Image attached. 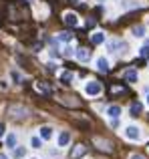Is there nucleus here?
Here are the masks:
<instances>
[{
	"mask_svg": "<svg viewBox=\"0 0 149 159\" xmlns=\"http://www.w3.org/2000/svg\"><path fill=\"white\" fill-rule=\"evenodd\" d=\"M87 153V149H85V145H77V147L73 149V153H71V157L73 159H77V157H81V155H85Z\"/></svg>",
	"mask_w": 149,
	"mask_h": 159,
	"instance_id": "obj_11",
	"label": "nucleus"
},
{
	"mask_svg": "<svg viewBox=\"0 0 149 159\" xmlns=\"http://www.w3.org/2000/svg\"><path fill=\"white\" fill-rule=\"evenodd\" d=\"M133 34L135 36H143V34H145V26H135L133 28Z\"/></svg>",
	"mask_w": 149,
	"mask_h": 159,
	"instance_id": "obj_19",
	"label": "nucleus"
},
{
	"mask_svg": "<svg viewBox=\"0 0 149 159\" xmlns=\"http://www.w3.org/2000/svg\"><path fill=\"white\" fill-rule=\"evenodd\" d=\"M101 91H103V87H101V83H99V81H89V83H87V87H85V93L91 95V97L101 95Z\"/></svg>",
	"mask_w": 149,
	"mask_h": 159,
	"instance_id": "obj_1",
	"label": "nucleus"
},
{
	"mask_svg": "<svg viewBox=\"0 0 149 159\" xmlns=\"http://www.w3.org/2000/svg\"><path fill=\"white\" fill-rule=\"evenodd\" d=\"M89 58H91V51H89V48H79V51H77V61L87 62Z\"/></svg>",
	"mask_w": 149,
	"mask_h": 159,
	"instance_id": "obj_5",
	"label": "nucleus"
},
{
	"mask_svg": "<svg viewBox=\"0 0 149 159\" xmlns=\"http://www.w3.org/2000/svg\"><path fill=\"white\" fill-rule=\"evenodd\" d=\"M95 145H99V149H103V151H111V143L105 139H99V137H95Z\"/></svg>",
	"mask_w": 149,
	"mask_h": 159,
	"instance_id": "obj_7",
	"label": "nucleus"
},
{
	"mask_svg": "<svg viewBox=\"0 0 149 159\" xmlns=\"http://www.w3.org/2000/svg\"><path fill=\"white\" fill-rule=\"evenodd\" d=\"M147 105H149V97H147Z\"/></svg>",
	"mask_w": 149,
	"mask_h": 159,
	"instance_id": "obj_29",
	"label": "nucleus"
},
{
	"mask_svg": "<svg viewBox=\"0 0 149 159\" xmlns=\"http://www.w3.org/2000/svg\"><path fill=\"white\" fill-rule=\"evenodd\" d=\"M125 137L131 141H137L139 137H141V133H139V127H135V125H129V127L125 129Z\"/></svg>",
	"mask_w": 149,
	"mask_h": 159,
	"instance_id": "obj_3",
	"label": "nucleus"
},
{
	"mask_svg": "<svg viewBox=\"0 0 149 159\" xmlns=\"http://www.w3.org/2000/svg\"><path fill=\"white\" fill-rule=\"evenodd\" d=\"M125 81L127 83H135V81H137V70H135V69L125 70Z\"/></svg>",
	"mask_w": 149,
	"mask_h": 159,
	"instance_id": "obj_9",
	"label": "nucleus"
},
{
	"mask_svg": "<svg viewBox=\"0 0 149 159\" xmlns=\"http://www.w3.org/2000/svg\"><path fill=\"white\" fill-rule=\"evenodd\" d=\"M12 79H14V81H16V83H18V81H20V75H18V73H16V70H12Z\"/></svg>",
	"mask_w": 149,
	"mask_h": 159,
	"instance_id": "obj_24",
	"label": "nucleus"
},
{
	"mask_svg": "<svg viewBox=\"0 0 149 159\" xmlns=\"http://www.w3.org/2000/svg\"><path fill=\"white\" fill-rule=\"evenodd\" d=\"M141 109H143V107H141V103H133L129 111H131V115H133V117H137L139 113H141Z\"/></svg>",
	"mask_w": 149,
	"mask_h": 159,
	"instance_id": "obj_16",
	"label": "nucleus"
},
{
	"mask_svg": "<svg viewBox=\"0 0 149 159\" xmlns=\"http://www.w3.org/2000/svg\"><path fill=\"white\" fill-rule=\"evenodd\" d=\"M30 145L34 149H40V137H30Z\"/></svg>",
	"mask_w": 149,
	"mask_h": 159,
	"instance_id": "obj_20",
	"label": "nucleus"
},
{
	"mask_svg": "<svg viewBox=\"0 0 149 159\" xmlns=\"http://www.w3.org/2000/svg\"><path fill=\"white\" fill-rule=\"evenodd\" d=\"M73 77H74V75L71 73V70H65V73H63V75H61V81H63V83H65V85H71V81H73Z\"/></svg>",
	"mask_w": 149,
	"mask_h": 159,
	"instance_id": "obj_14",
	"label": "nucleus"
},
{
	"mask_svg": "<svg viewBox=\"0 0 149 159\" xmlns=\"http://www.w3.org/2000/svg\"><path fill=\"white\" fill-rule=\"evenodd\" d=\"M63 20H65V24H67V26H77V24H79V18H77V14H74V12H67V14L63 16Z\"/></svg>",
	"mask_w": 149,
	"mask_h": 159,
	"instance_id": "obj_4",
	"label": "nucleus"
},
{
	"mask_svg": "<svg viewBox=\"0 0 149 159\" xmlns=\"http://www.w3.org/2000/svg\"><path fill=\"white\" fill-rule=\"evenodd\" d=\"M107 115H109L111 119H117V117L121 115V107L119 105H111L109 109H107Z\"/></svg>",
	"mask_w": 149,
	"mask_h": 159,
	"instance_id": "obj_6",
	"label": "nucleus"
},
{
	"mask_svg": "<svg viewBox=\"0 0 149 159\" xmlns=\"http://www.w3.org/2000/svg\"><path fill=\"white\" fill-rule=\"evenodd\" d=\"M12 155H14V159H22L24 155H26V149L24 147H14L12 149Z\"/></svg>",
	"mask_w": 149,
	"mask_h": 159,
	"instance_id": "obj_13",
	"label": "nucleus"
},
{
	"mask_svg": "<svg viewBox=\"0 0 149 159\" xmlns=\"http://www.w3.org/2000/svg\"><path fill=\"white\" fill-rule=\"evenodd\" d=\"M91 40H93V44H101L103 40H105V34H103V32H93Z\"/></svg>",
	"mask_w": 149,
	"mask_h": 159,
	"instance_id": "obj_15",
	"label": "nucleus"
},
{
	"mask_svg": "<svg viewBox=\"0 0 149 159\" xmlns=\"http://www.w3.org/2000/svg\"><path fill=\"white\" fill-rule=\"evenodd\" d=\"M10 117H14V119H24V117L28 115V109L26 107H20V105H16V107H10Z\"/></svg>",
	"mask_w": 149,
	"mask_h": 159,
	"instance_id": "obj_2",
	"label": "nucleus"
},
{
	"mask_svg": "<svg viewBox=\"0 0 149 159\" xmlns=\"http://www.w3.org/2000/svg\"><path fill=\"white\" fill-rule=\"evenodd\" d=\"M2 135H4V125L0 123V137H2Z\"/></svg>",
	"mask_w": 149,
	"mask_h": 159,
	"instance_id": "obj_26",
	"label": "nucleus"
},
{
	"mask_svg": "<svg viewBox=\"0 0 149 159\" xmlns=\"http://www.w3.org/2000/svg\"><path fill=\"white\" fill-rule=\"evenodd\" d=\"M59 40H63V43H69V40H71V32H61V34H59Z\"/></svg>",
	"mask_w": 149,
	"mask_h": 159,
	"instance_id": "obj_21",
	"label": "nucleus"
},
{
	"mask_svg": "<svg viewBox=\"0 0 149 159\" xmlns=\"http://www.w3.org/2000/svg\"><path fill=\"white\" fill-rule=\"evenodd\" d=\"M129 159H145V157H141V155H137V153H133V155H131Z\"/></svg>",
	"mask_w": 149,
	"mask_h": 159,
	"instance_id": "obj_25",
	"label": "nucleus"
},
{
	"mask_svg": "<svg viewBox=\"0 0 149 159\" xmlns=\"http://www.w3.org/2000/svg\"><path fill=\"white\" fill-rule=\"evenodd\" d=\"M51 137H52V129L51 127H40V139L47 141V139H51Z\"/></svg>",
	"mask_w": 149,
	"mask_h": 159,
	"instance_id": "obj_12",
	"label": "nucleus"
},
{
	"mask_svg": "<svg viewBox=\"0 0 149 159\" xmlns=\"http://www.w3.org/2000/svg\"><path fill=\"white\" fill-rule=\"evenodd\" d=\"M97 69L101 70V73H107V70H109V61H107V58H97Z\"/></svg>",
	"mask_w": 149,
	"mask_h": 159,
	"instance_id": "obj_8",
	"label": "nucleus"
},
{
	"mask_svg": "<svg viewBox=\"0 0 149 159\" xmlns=\"http://www.w3.org/2000/svg\"><path fill=\"white\" fill-rule=\"evenodd\" d=\"M6 145L14 149V145H16V135H14V133H10V135L6 137Z\"/></svg>",
	"mask_w": 149,
	"mask_h": 159,
	"instance_id": "obj_17",
	"label": "nucleus"
},
{
	"mask_svg": "<svg viewBox=\"0 0 149 159\" xmlns=\"http://www.w3.org/2000/svg\"><path fill=\"white\" fill-rule=\"evenodd\" d=\"M73 2H74V4H81V0H73Z\"/></svg>",
	"mask_w": 149,
	"mask_h": 159,
	"instance_id": "obj_28",
	"label": "nucleus"
},
{
	"mask_svg": "<svg viewBox=\"0 0 149 159\" xmlns=\"http://www.w3.org/2000/svg\"><path fill=\"white\" fill-rule=\"evenodd\" d=\"M36 89H38L40 93H44V95H51V93H52L51 87H44V85H40V83H36Z\"/></svg>",
	"mask_w": 149,
	"mask_h": 159,
	"instance_id": "obj_18",
	"label": "nucleus"
},
{
	"mask_svg": "<svg viewBox=\"0 0 149 159\" xmlns=\"http://www.w3.org/2000/svg\"><path fill=\"white\" fill-rule=\"evenodd\" d=\"M69 141H71V135H69L67 131H63V133L59 135V145H61V147H67Z\"/></svg>",
	"mask_w": 149,
	"mask_h": 159,
	"instance_id": "obj_10",
	"label": "nucleus"
},
{
	"mask_svg": "<svg viewBox=\"0 0 149 159\" xmlns=\"http://www.w3.org/2000/svg\"><path fill=\"white\" fill-rule=\"evenodd\" d=\"M123 91H125L123 87H113V89H111V93H123Z\"/></svg>",
	"mask_w": 149,
	"mask_h": 159,
	"instance_id": "obj_23",
	"label": "nucleus"
},
{
	"mask_svg": "<svg viewBox=\"0 0 149 159\" xmlns=\"http://www.w3.org/2000/svg\"><path fill=\"white\" fill-rule=\"evenodd\" d=\"M141 57H149V44H145V47L141 48Z\"/></svg>",
	"mask_w": 149,
	"mask_h": 159,
	"instance_id": "obj_22",
	"label": "nucleus"
},
{
	"mask_svg": "<svg viewBox=\"0 0 149 159\" xmlns=\"http://www.w3.org/2000/svg\"><path fill=\"white\" fill-rule=\"evenodd\" d=\"M0 159H8L6 155H4V153H0Z\"/></svg>",
	"mask_w": 149,
	"mask_h": 159,
	"instance_id": "obj_27",
	"label": "nucleus"
}]
</instances>
